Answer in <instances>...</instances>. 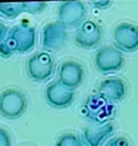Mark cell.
Returning <instances> with one entry per match:
<instances>
[{
	"instance_id": "6da1fadb",
	"label": "cell",
	"mask_w": 138,
	"mask_h": 146,
	"mask_svg": "<svg viewBox=\"0 0 138 146\" xmlns=\"http://www.w3.org/2000/svg\"><path fill=\"white\" fill-rule=\"evenodd\" d=\"M29 100L27 94L16 87H10L0 93V115L6 119H18L27 112Z\"/></svg>"
},
{
	"instance_id": "7a4b0ae2",
	"label": "cell",
	"mask_w": 138,
	"mask_h": 146,
	"mask_svg": "<svg viewBox=\"0 0 138 146\" xmlns=\"http://www.w3.org/2000/svg\"><path fill=\"white\" fill-rule=\"evenodd\" d=\"M95 68L102 75H111L120 71L125 65V57L115 46L103 45L99 47L94 56Z\"/></svg>"
},
{
	"instance_id": "3957f363",
	"label": "cell",
	"mask_w": 138,
	"mask_h": 146,
	"mask_svg": "<svg viewBox=\"0 0 138 146\" xmlns=\"http://www.w3.org/2000/svg\"><path fill=\"white\" fill-rule=\"evenodd\" d=\"M82 113L91 123L102 124L111 122V119L114 117L115 108L99 94H91L82 105Z\"/></svg>"
},
{
	"instance_id": "277c9868",
	"label": "cell",
	"mask_w": 138,
	"mask_h": 146,
	"mask_svg": "<svg viewBox=\"0 0 138 146\" xmlns=\"http://www.w3.org/2000/svg\"><path fill=\"white\" fill-rule=\"evenodd\" d=\"M55 60L48 52L41 51L31 54L27 60V74L35 82L48 81L55 71Z\"/></svg>"
},
{
	"instance_id": "5b68a950",
	"label": "cell",
	"mask_w": 138,
	"mask_h": 146,
	"mask_svg": "<svg viewBox=\"0 0 138 146\" xmlns=\"http://www.w3.org/2000/svg\"><path fill=\"white\" fill-rule=\"evenodd\" d=\"M85 70L82 63L75 59H66L58 68V81L69 91L75 92L83 85Z\"/></svg>"
},
{
	"instance_id": "8992f818",
	"label": "cell",
	"mask_w": 138,
	"mask_h": 146,
	"mask_svg": "<svg viewBox=\"0 0 138 146\" xmlns=\"http://www.w3.org/2000/svg\"><path fill=\"white\" fill-rule=\"evenodd\" d=\"M88 9L83 1H65L58 5V22L66 28H78L85 21Z\"/></svg>"
},
{
	"instance_id": "52a82bcc",
	"label": "cell",
	"mask_w": 138,
	"mask_h": 146,
	"mask_svg": "<svg viewBox=\"0 0 138 146\" xmlns=\"http://www.w3.org/2000/svg\"><path fill=\"white\" fill-rule=\"evenodd\" d=\"M114 46L125 53L138 51V25L131 22H120L113 29Z\"/></svg>"
},
{
	"instance_id": "ba28073f",
	"label": "cell",
	"mask_w": 138,
	"mask_h": 146,
	"mask_svg": "<svg viewBox=\"0 0 138 146\" xmlns=\"http://www.w3.org/2000/svg\"><path fill=\"white\" fill-rule=\"evenodd\" d=\"M103 38V29L93 19H86L76 29L75 33V44L79 48L93 50L100 45Z\"/></svg>"
},
{
	"instance_id": "9c48e42d",
	"label": "cell",
	"mask_w": 138,
	"mask_h": 146,
	"mask_svg": "<svg viewBox=\"0 0 138 146\" xmlns=\"http://www.w3.org/2000/svg\"><path fill=\"white\" fill-rule=\"evenodd\" d=\"M67 40V28L58 21L49 22L42 28L41 45L44 52H55L63 48Z\"/></svg>"
},
{
	"instance_id": "30bf717a",
	"label": "cell",
	"mask_w": 138,
	"mask_h": 146,
	"mask_svg": "<svg viewBox=\"0 0 138 146\" xmlns=\"http://www.w3.org/2000/svg\"><path fill=\"white\" fill-rule=\"evenodd\" d=\"M129 92V86L124 79L118 76H111L103 79L97 86L96 94L103 98L111 104L120 103L124 100Z\"/></svg>"
},
{
	"instance_id": "8fae6325",
	"label": "cell",
	"mask_w": 138,
	"mask_h": 146,
	"mask_svg": "<svg viewBox=\"0 0 138 146\" xmlns=\"http://www.w3.org/2000/svg\"><path fill=\"white\" fill-rule=\"evenodd\" d=\"M9 35L13 39L17 47V53L25 54L30 52L36 45L37 32L36 28L28 22H22L16 24L12 29H10Z\"/></svg>"
},
{
	"instance_id": "7c38bea8",
	"label": "cell",
	"mask_w": 138,
	"mask_h": 146,
	"mask_svg": "<svg viewBox=\"0 0 138 146\" xmlns=\"http://www.w3.org/2000/svg\"><path fill=\"white\" fill-rule=\"evenodd\" d=\"M44 99L54 109H66L75 102V92L69 91L57 80L49 82L44 88Z\"/></svg>"
},
{
	"instance_id": "4fadbf2b",
	"label": "cell",
	"mask_w": 138,
	"mask_h": 146,
	"mask_svg": "<svg viewBox=\"0 0 138 146\" xmlns=\"http://www.w3.org/2000/svg\"><path fill=\"white\" fill-rule=\"evenodd\" d=\"M115 127L112 122L94 124L84 127L82 132V140L85 146H103L114 134Z\"/></svg>"
},
{
	"instance_id": "5bb4252c",
	"label": "cell",
	"mask_w": 138,
	"mask_h": 146,
	"mask_svg": "<svg viewBox=\"0 0 138 146\" xmlns=\"http://www.w3.org/2000/svg\"><path fill=\"white\" fill-rule=\"evenodd\" d=\"M23 12V5L19 3L0 4V16L6 19H14Z\"/></svg>"
},
{
	"instance_id": "9a60e30c",
	"label": "cell",
	"mask_w": 138,
	"mask_h": 146,
	"mask_svg": "<svg viewBox=\"0 0 138 146\" xmlns=\"http://www.w3.org/2000/svg\"><path fill=\"white\" fill-rule=\"evenodd\" d=\"M55 146H85L79 135L75 133H64L58 137Z\"/></svg>"
},
{
	"instance_id": "2e32d148",
	"label": "cell",
	"mask_w": 138,
	"mask_h": 146,
	"mask_svg": "<svg viewBox=\"0 0 138 146\" xmlns=\"http://www.w3.org/2000/svg\"><path fill=\"white\" fill-rule=\"evenodd\" d=\"M14 53H17L16 44H14V41L11 36L7 35V38L3 42H0V57L7 59L10 57H12Z\"/></svg>"
},
{
	"instance_id": "e0dca14e",
	"label": "cell",
	"mask_w": 138,
	"mask_h": 146,
	"mask_svg": "<svg viewBox=\"0 0 138 146\" xmlns=\"http://www.w3.org/2000/svg\"><path fill=\"white\" fill-rule=\"evenodd\" d=\"M23 5V11L30 13V15H40L44 12V10L47 9V3H22Z\"/></svg>"
},
{
	"instance_id": "ac0fdd59",
	"label": "cell",
	"mask_w": 138,
	"mask_h": 146,
	"mask_svg": "<svg viewBox=\"0 0 138 146\" xmlns=\"http://www.w3.org/2000/svg\"><path fill=\"white\" fill-rule=\"evenodd\" d=\"M105 146H131L130 140L124 135H116V137L111 138Z\"/></svg>"
},
{
	"instance_id": "d6986e66",
	"label": "cell",
	"mask_w": 138,
	"mask_h": 146,
	"mask_svg": "<svg viewBox=\"0 0 138 146\" xmlns=\"http://www.w3.org/2000/svg\"><path fill=\"white\" fill-rule=\"evenodd\" d=\"M0 146H12L11 134L4 127H0Z\"/></svg>"
},
{
	"instance_id": "ffe728a7",
	"label": "cell",
	"mask_w": 138,
	"mask_h": 146,
	"mask_svg": "<svg viewBox=\"0 0 138 146\" xmlns=\"http://www.w3.org/2000/svg\"><path fill=\"white\" fill-rule=\"evenodd\" d=\"M91 6H94L95 9H99V10H107L111 5L112 1H108V0H102V1H93L90 3Z\"/></svg>"
},
{
	"instance_id": "44dd1931",
	"label": "cell",
	"mask_w": 138,
	"mask_h": 146,
	"mask_svg": "<svg viewBox=\"0 0 138 146\" xmlns=\"http://www.w3.org/2000/svg\"><path fill=\"white\" fill-rule=\"evenodd\" d=\"M7 35H9L7 27L1 22V21H0V42H3V41L7 38Z\"/></svg>"
},
{
	"instance_id": "7402d4cb",
	"label": "cell",
	"mask_w": 138,
	"mask_h": 146,
	"mask_svg": "<svg viewBox=\"0 0 138 146\" xmlns=\"http://www.w3.org/2000/svg\"><path fill=\"white\" fill-rule=\"evenodd\" d=\"M23 146H30V145H23Z\"/></svg>"
}]
</instances>
